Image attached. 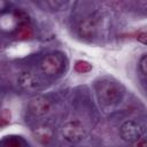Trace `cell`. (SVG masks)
I'll return each instance as SVG.
<instances>
[{"instance_id":"cell-1","label":"cell","mask_w":147,"mask_h":147,"mask_svg":"<svg viewBox=\"0 0 147 147\" xmlns=\"http://www.w3.org/2000/svg\"><path fill=\"white\" fill-rule=\"evenodd\" d=\"M95 91L99 96V100L102 103L110 105L115 103L121 99V88L119 86L108 79H103L96 83L95 85Z\"/></svg>"},{"instance_id":"cell-2","label":"cell","mask_w":147,"mask_h":147,"mask_svg":"<svg viewBox=\"0 0 147 147\" xmlns=\"http://www.w3.org/2000/svg\"><path fill=\"white\" fill-rule=\"evenodd\" d=\"M61 133L64 140L70 144L79 142L86 134V129L79 119H70L61 127Z\"/></svg>"},{"instance_id":"cell-3","label":"cell","mask_w":147,"mask_h":147,"mask_svg":"<svg viewBox=\"0 0 147 147\" xmlns=\"http://www.w3.org/2000/svg\"><path fill=\"white\" fill-rule=\"evenodd\" d=\"M64 67L63 57L60 54L52 53L46 55L40 62V70L47 76H55L62 71Z\"/></svg>"},{"instance_id":"cell-4","label":"cell","mask_w":147,"mask_h":147,"mask_svg":"<svg viewBox=\"0 0 147 147\" xmlns=\"http://www.w3.org/2000/svg\"><path fill=\"white\" fill-rule=\"evenodd\" d=\"M145 133L144 126L136 121H126L121 125V138L126 142H134Z\"/></svg>"},{"instance_id":"cell-5","label":"cell","mask_w":147,"mask_h":147,"mask_svg":"<svg viewBox=\"0 0 147 147\" xmlns=\"http://www.w3.org/2000/svg\"><path fill=\"white\" fill-rule=\"evenodd\" d=\"M51 108H52L51 100L46 96H42V95H37V96L32 98L28 105L29 111L33 116H37V117L45 116L46 114L49 113Z\"/></svg>"},{"instance_id":"cell-6","label":"cell","mask_w":147,"mask_h":147,"mask_svg":"<svg viewBox=\"0 0 147 147\" xmlns=\"http://www.w3.org/2000/svg\"><path fill=\"white\" fill-rule=\"evenodd\" d=\"M98 30L96 20L93 16H86L78 23L77 31L78 34L84 39H92L95 37Z\"/></svg>"},{"instance_id":"cell-7","label":"cell","mask_w":147,"mask_h":147,"mask_svg":"<svg viewBox=\"0 0 147 147\" xmlns=\"http://www.w3.org/2000/svg\"><path fill=\"white\" fill-rule=\"evenodd\" d=\"M18 86L26 92H34L40 88V79L31 71H23L17 78Z\"/></svg>"},{"instance_id":"cell-8","label":"cell","mask_w":147,"mask_h":147,"mask_svg":"<svg viewBox=\"0 0 147 147\" xmlns=\"http://www.w3.org/2000/svg\"><path fill=\"white\" fill-rule=\"evenodd\" d=\"M33 136H34V138L39 142H41V144H48L53 139L54 131H53V129L49 125H47V124H40V125H38L33 130Z\"/></svg>"},{"instance_id":"cell-9","label":"cell","mask_w":147,"mask_h":147,"mask_svg":"<svg viewBox=\"0 0 147 147\" xmlns=\"http://www.w3.org/2000/svg\"><path fill=\"white\" fill-rule=\"evenodd\" d=\"M74 68H75V71H77L79 74H86V72H90L92 70V64L85 60H77L75 62Z\"/></svg>"},{"instance_id":"cell-10","label":"cell","mask_w":147,"mask_h":147,"mask_svg":"<svg viewBox=\"0 0 147 147\" xmlns=\"http://www.w3.org/2000/svg\"><path fill=\"white\" fill-rule=\"evenodd\" d=\"M32 36V30L31 28L28 25V24H23L18 28V31H17V37L21 38V39H28Z\"/></svg>"},{"instance_id":"cell-11","label":"cell","mask_w":147,"mask_h":147,"mask_svg":"<svg viewBox=\"0 0 147 147\" xmlns=\"http://www.w3.org/2000/svg\"><path fill=\"white\" fill-rule=\"evenodd\" d=\"M139 70L142 75L147 74V56H146V54H144L139 61Z\"/></svg>"},{"instance_id":"cell-12","label":"cell","mask_w":147,"mask_h":147,"mask_svg":"<svg viewBox=\"0 0 147 147\" xmlns=\"http://www.w3.org/2000/svg\"><path fill=\"white\" fill-rule=\"evenodd\" d=\"M5 147H22L20 141L16 139H8L5 144Z\"/></svg>"},{"instance_id":"cell-13","label":"cell","mask_w":147,"mask_h":147,"mask_svg":"<svg viewBox=\"0 0 147 147\" xmlns=\"http://www.w3.org/2000/svg\"><path fill=\"white\" fill-rule=\"evenodd\" d=\"M133 147H147V142H146L145 137L142 136L141 138H139L138 140H136L133 142Z\"/></svg>"},{"instance_id":"cell-14","label":"cell","mask_w":147,"mask_h":147,"mask_svg":"<svg viewBox=\"0 0 147 147\" xmlns=\"http://www.w3.org/2000/svg\"><path fill=\"white\" fill-rule=\"evenodd\" d=\"M137 39H138V41H140L141 44L146 45V42H147V33H146L145 31H141L140 33H138Z\"/></svg>"}]
</instances>
